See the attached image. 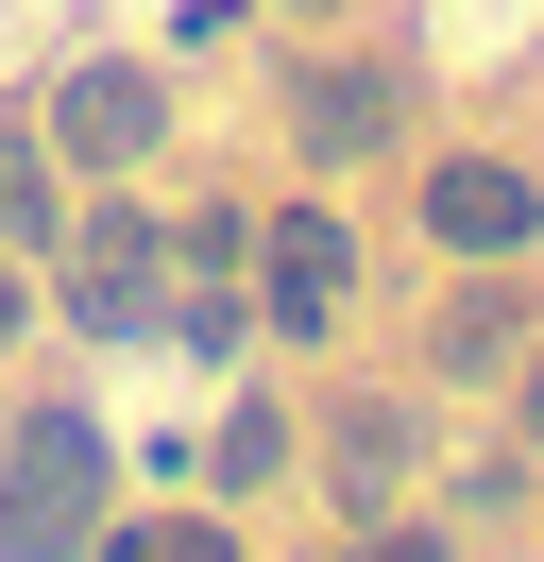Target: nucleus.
<instances>
[{"label":"nucleus","mask_w":544,"mask_h":562,"mask_svg":"<svg viewBox=\"0 0 544 562\" xmlns=\"http://www.w3.org/2000/svg\"><path fill=\"white\" fill-rule=\"evenodd\" d=\"M510 341H528V324H510V307H494V290H460V307H442V375H494V358H510Z\"/></svg>","instance_id":"nucleus-8"},{"label":"nucleus","mask_w":544,"mask_h":562,"mask_svg":"<svg viewBox=\"0 0 544 562\" xmlns=\"http://www.w3.org/2000/svg\"><path fill=\"white\" fill-rule=\"evenodd\" d=\"M0 324H18V290H0Z\"/></svg>","instance_id":"nucleus-10"},{"label":"nucleus","mask_w":544,"mask_h":562,"mask_svg":"<svg viewBox=\"0 0 544 562\" xmlns=\"http://www.w3.org/2000/svg\"><path fill=\"white\" fill-rule=\"evenodd\" d=\"M324 324H340V239L290 222V239H272V341H324Z\"/></svg>","instance_id":"nucleus-4"},{"label":"nucleus","mask_w":544,"mask_h":562,"mask_svg":"<svg viewBox=\"0 0 544 562\" xmlns=\"http://www.w3.org/2000/svg\"><path fill=\"white\" fill-rule=\"evenodd\" d=\"M120 562H238V546H222V528H136Z\"/></svg>","instance_id":"nucleus-9"},{"label":"nucleus","mask_w":544,"mask_h":562,"mask_svg":"<svg viewBox=\"0 0 544 562\" xmlns=\"http://www.w3.org/2000/svg\"><path fill=\"white\" fill-rule=\"evenodd\" d=\"M0 239H68V205H52V171H34L18 120H0Z\"/></svg>","instance_id":"nucleus-7"},{"label":"nucleus","mask_w":544,"mask_h":562,"mask_svg":"<svg viewBox=\"0 0 544 562\" xmlns=\"http://www.w3.org/2000/svg\"><path fill=\"white\" fill-rule=\"evenodd\" d=\"M154 290H170L154 222H136V205H102V222H86V324H102V341H154Z\"/></svg>","instance_id":"nucleus-2"},{"label":"nucleus","mask_w":544,"mask_h":562,"mask_svg":"<svg viewBox=\"0 0 544 562\" xmlns=\"http://www.w3.org/2000/svg\"><path fill=\"white\" fill-rule=\"evenodd\" d=\"M426 222H442V239H460V256H510V239H528L544 205H528V171H494V154H460V171L426 188Z\"/></svg>","instance_id":"nucleus-3"},{"label":"nucleus","mask_w":544,"mask_h":562,"mask_svg":"<svg viewBox=\"0 0 544 562\" xmlns=\"http://www.w3.org/2000/svg\"><path fill=\"white\" fill-rule=\"evenodd\" d=\"M306 137H324V154H374V137H392V86H374V69L340 86L324 69V86H306Z\"/></svg>","instance_id":"nucleus-6"},{"label":"nucleus","mask_w":544,"mask_h":562,"mask_svg":"<svg viewBox=\"0 0 544 562\" xmlns=\"http://www.w3.org/2000/svg\"><path fill=\"white\" fill-rule=\"evenodd\" d=\"M102 528V426L86 409H34L18 460H0V562H68Z\"/></svg>","instance_id":"nucleus-1"},{"label":"nucleus","mask_w":544,"mask_h":562,"mask_svg":"<svg viewBox=\"0 0 544 562\" xmlns=\"http://www.w3.org/2000/svg\"><path fill=\"white\" fill-rule=\"evenodd\" d=\"M52 137H68V154H136V137H154V86H136V69H86V86L52 103Z\"/></svg>","instance_id":"nucleus-5"}]
</instances>
